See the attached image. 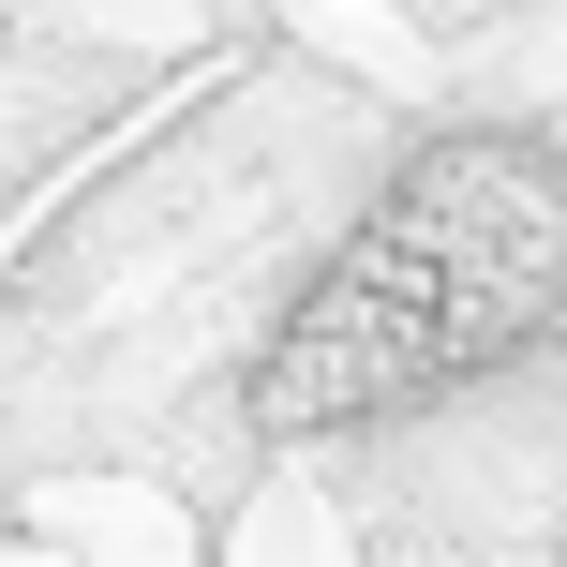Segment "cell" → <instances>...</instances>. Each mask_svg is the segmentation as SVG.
I'll return each mask as SVG.
<instances>
[{
  "label": "cell",
  "mask_w": 567,
  "mask_h": 567,
  "mask_svg": "<svg viewBox=\"0 0 567 567\" xmlns=\"http://www.w3.org/2000/svg\"><path fill=\"white\" fill-rule=\"evenodd\" d=\"M553 329H567V150L523 120H449L299 269L239 389H255L269 449H359V433H403L493 389Z\"/></svg>",
  "instance_id": "1"
}]
</instances>
